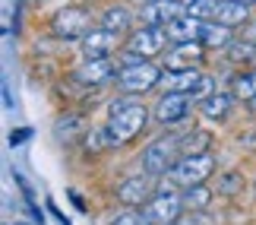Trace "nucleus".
<instances>
[{
  "label": "nucleus",
  "instance_id": "1",
  "mask_svg": "<svg viewBox=\"0 0 256 225\" xmlns=\"http://www.w3.org/2000/svg\"><path fill=\"white\" fill-rule=\"evenodd\" d=\"M146 124H149V111H146L140 102H114V105H111V117H108V133H111L114 146L130 143Z\"/></svg>",
  "mask_w": 256,
  "mask_h": 225
},
{
  "label": "nucleus",
  "instance_id": "2",
  "mask_svg": "<svg viewBox=\"0 0 256 225\" xmlns=\"http://www.w3.org/2000/svg\"><path fill=\"white\" fill-rule=\"evenodd\" d=\"M162 76H164L162 67L149 64L146 57L126 54L124 67L117 70V83H120L124 92H149V89H155V86H162Z\"/></svg>",
  "mask_w": 256,
  "mask_h": 225
},
{
  "label": "nucleus",
  "instance_id": "3",
  "mask_svg": "<svg viewBox=\"0 0 256 225\" xmlns=\"http://www.w3.org/2000/svg\"><path fill=\"white\" fill-rule=\"evenodd\" d=\"M177 152H180V140L177 136H158L142 149V168L146 174H164L171 171L177 162Z\"/></svg>",
  "mask_w": 256,
  "mask_h": 225
},
{
  "label": "nucleus",
  "instance_id": "4",
  "mask_svg": "<svg viewBox=\"0 0 256 225\" xmlns=\"http://www.w3.org/2000/svg\"><path fill=\"white\" fill-rule=\"evenodd\" d=\"M180 212H184V197L168 187L155 190L152 200L142 206V216L149 225H171L174 219H180Z\"/></svg>",
  "mask_w": 256,
  "mask_h": 225
},
{
  "label": "nucleus",
  "instance_id": "5",
  "mask_svg": "<svg viewBox=\"0 0 256 225\" xmlns=\"http://www.w3.org/2000/svg\"><path fill=\"white\" fill-rule=\"evenodd\" d=\"M212 171H215L212 155L202 152V155H184L168 174H171L174 184H180V187H196V184H202Z\"/></svg>",
  "mask_w": 256,
  "mask_h": 225
},
{
  "label": "nucleus",
  "instance_id": "6",
  "mask_svg": "<svg viewBox=\"0 0 256 225\" xmlns=\"http://www.w3.org/2000/svg\"><path fill=\"white\" fill-rule=\"evenodd\" d=\"M171 38H168V29H158V26H142V29H136V32L130 35V42H126V51L136 54V57H155V54H162L164 51V45H168Z\"/></svg>",
  "mask_w": 256,
  "mask_h": 225
},
{
  "label": "nucleus",
  "instance_id": "7",
  "mask_svg": "<svg viewBox=\"0 0 256 225\" xmlns=\"http://www.w3.org/2000/svg\"><path fill=\"white\" fill-rule=\"evenodd\" d=\"M51 29H54L57 38H66V42L80 38V42H82L86 32H88V13L80 10V7H66V10H60V13L54 16Z\"/></svg>",
  "mask_w": 256,
  "mask_h": 225
},
{
  "label": "nucleus",
  "instance_id": "8",
  "mask_svg": "<svg viewBox=\"0 0 256 225\" xmlns=\"http://www.w3.org/2000/svg\"><path fill=\"white\" fill-rule=\"evenodd\" d=\"M202 54H206V45H200V42H174V48L168 51V57H164V67H168L171 73L196 70V67L202 64Z\"/></svg>",
  "mask_w": 256,
  "mask_h": 225
},
{
  "label": "nucleus",
  "instance_id": "9",
  "mask_svg": "<svg viewBox=\"0 0 256 225\" xmlns=\"http://www.w3.org/2000/svg\"><path fill=\"white\" fill-rule=\"evenodd\" d=\"M180 16H186V7L180 0H152V4H146V10H142V23L158 26V29H168Z\"/></svg>",
  "mask_w": 256,
  "mask_h": 225
},
{
  "label": "nucleus",
  "instance_id": "10",
  "mask_svg": "<svg viewBox=\"0 0 256 225\" xmlns=\"http://www.w3.org/2000/svg\"><path fill=\"white\" fill-rule=\"evenodd\" d=\"M190 95L184 92H164L158 105H155V121L158 124H180L186 114H190Z\"/></svg>",
  "mask_w": 256,
  "mask_h": 225
},
{
  "label": "nucleus",
  "instance_id": "11",
  "mask_svg": "<svg viewBox=\"0 0 256 225\" xmlns=\"http://www.w3.org/2000/svg\"><path fill=\"white\" fill-rule=\"evenodd\" d=\"M117 200L124 203V206H142V203L152 200V184L146 174H133V178H126L117 184Z\"/></svg>",
  "mask_w": 256,
  "mask_h": 225
},
{
  "label": "nucleus",
  "instance_id": "12",
  "mask_svg": "<svg viewBox=\"0 0 256 225\" xmlns=\"http://www.w3.org/2000/svg\"><path fill=\"white\" fill-rule=\"evenodd\" d=\"M117 76V67L108 61V57H92V61H86L80 70H76V80L86 83V86H102L108 80H114Z\"/></svg>",
  "mask_w": 256,
  "mask_h": 225
},
{
  "label": "nucleus",
  "instance_id": "13",
  "mask_svg": "<svg viewBox=\"0 0 256 225\" xmlns=\"http://www.w3.org/2000/svg\"><path fill=\"white\" fill-rule=\"evenodd\" d=\"M117 48V32H108V29H92L82 38V54L92 61V57H108Z\"/></svg>",
  "mask_w": 256,
  "mask_h": 225
},
{
  "label": "nucleus",
  "instance_id": "14",
  "mask_svg": "<svg viewBox=\"0 0 256 225\" xmlns=\"http://www.w3.org/2000/svg\"><path fill=\"white\" fill-rule=\"evenodd\" d=\"M247 19H250L247 4H240V0H218V10H215L212 23H218L224 29H234V26H247Z\"/></svg>",
  "mask_w": 256,
  "mask_h": 225
},
{
  "label": "nucleus",
  "instance_id": "15",
  "mask_svg": "<svg viewBox=\"0 0 256 225\" xmlns=\"http://www.w3.org/2000/svg\"><path fill=\"white\" fill-rule=\"evenodd\" d=\"M231 108H234V95L228 92H215L206 102H200V114L209 117V121H224L231 114Z\"/></svg>",
  "mask_w": 256,
  "mask_h": 225
},
{
  "label": "nucleus",
  "instance_id": "16",
  "mask_svg": "<svg viewBox=\"0 0 256 225\" xmlns=\"http://www.w3.org/2000/svg\"><path fill=\"white\" fill-rule=\"evenodd\" d=\"M200 76L202 73H196V70H177V73H164L162 76V89L164 92H184V95H190L193 92V86L200 83Z\"/></svg>",
  "mask_w": 256,
  "mask_h": 225
},
{
  "label": "nucleus",
  "instance_id": "17",
  "mask_svg": "<svg viewBox=\"0 0 256 225\" xmlns=\"http://www.w3.org/2000/svg\"><path fill=\"white\" fill-rule=\"evenodd\" d=\"M209 143H212V133L209 130H190L180 140V152L184 155H202L206 149H209Z\"/></svg>",
  "mask_w": 256,
  "mask_h": 225
},
{
  "label": "nucleus",
  "instance_id": "18",
  "mask_svg": "<svg viewBox=\"0 0 256 225\" xmlns=\"http://www.w3.org/2000/svg\"><path fill=\"white\" fill-rule=\"evenodd\" d=\"M231 89H234V99L253 102V99H256V70H250V73H240V76H234Z\"/></svg>",
  "mask_w": 256,
  "mask_h": 225
},
{
  "label": "nucleus",
  "instance_id": "19",
  "mask_svg": "<svg viewBox=\"0 0 256 225\" xmlns=\"http://www.w3.org/2000/svg\"><path fill=\"white\" fill-rule=\"evenodd\" d=\"M126 26H130V13H126L124 7H108V10H104L102 29H108V32H124Z\"/></svg>",
  "mask_w": 256,
  "mask_h": 225
},
{
  "label": "nucleus",
  "instance_id": "20",
  "mask_svg": "<svg viewBox=\"0 0 256 225\" xmlns=\"http://www.w3.org/2000/svg\"><path fill=\"white\" fill-rule=\"evenodd\" d=\"M180 197H184V206H186V209H202V206H209L212 190H206L202 184H196V187H186Z\"/></svg>",
  "mask_w": 256,
  "mask_h": 225
},
{
  "label": "nucleus",
  "instance_id": "21",
  "mask_svg": "<svg viewBox=\"0 0 256 225\" xmlns=\"http://www.w3.org/2000/svg\"><path fill=\"white\" fill-rule=\"evenodd\" d=\"M228 57L231 61H247V64H256V45L244 42V38H238V42L228 45Z\"/></svg>",
  "mask_w": 256,
  "mask_h": 225
},
{
  "label": "nucleus",
  "instance_id": "22",
  "mask_svg": "<svg viewBox=\"0 0 256 225\" xmlns=\"http://www.w3.org/2000/svg\"><path fill=\"white\" fill-rule=\"evenodd\" d=\"M215 10H218V0H193L186 7V16L193 19H215Z\"/></svg>",
  "mask_w": 256,
  "mask_h": 225
},
{
  "label": "nucleus",
  "instance_id": "23",
  "mask_svg": "<svg viewBox=\"0 0 256 225\" xmlns=\"http://www.w3.org/2000/svg\"><path fill=\"white\" fill-rule=\"evenodd\" d=\"M240 187H244V178H240L238 171H228V174H222V178H218V187H215V190L224 193V197H231V193H238Z\"/></svg>",
  "mask_w": 256,
  "mask_h": 225
},
{
  "label": "nucleus",
  "instance_id": "24",
  "mask_svg": "<svg viewBox=\"0 0 256 225\" xmlns=\"http://www.w3.org/2000/svg\"><path fill=\"white\" fill-rule=\"evenodd\" d=\"M209 95H215V80H212V76H206V73H202V76H200V83L193 86L190 99H193V102H206Z\"/></svg>",
  "mask_w": 256,
  "mask_h": 225
},
{
  "label": "nucleus",
  "instance_id": "25",
  "mask_svg": "<svg viewBox=\"0 0 256 225\" xmlns=\"http://www.w3.org/2000/svg\"><path fill=\"white\" fill-rule=\"evenodd\" d=\"M111 225H149V222H146V216H140V212L124 209V212H120V216H117Z\"/></svg>",
  "mask_w": 256,
  "mask_h": 225
},
{
  "label": "nucleus",
  "instance_id": "26",
  "mask_svg": "<svg viewBox=\"0 0 256 225\" xmlns=\"http://www.w3.org/2000/svg\"><path fill=\"white\" fill-rule=\"evenodd\" d=\"M26 136H32V130H28V127H22V130H13V133H10V143L19 146V143H26Z\"/></svg>",
  "mask_w": 256,
  "mask_h": 225
},
{
  "label": "nucleus",
  "instance_id": "27",
  "mask_svg": "<svg viewBox=\"0 0 256 225\" xmlns=\"http://www.w3.org/2000/svg\"><path fill=\"white\" fill-rule=\"evenodd\" d=\"M244 42H250V45H256V23H250V26H244Z\"/></svg>",
  "mask_w": 256,
  "mask_h": 225
},
{
  "label": "nucleus",
  "instance_id": "28",
  "mask_svg": "<svg viewBox=\"0 0 256 225\" xmlns=\"http://www.w3.org/2000/svg\"><path fill=\"white\" fill-rule=\"evenodd\" d=\"M171 225H196V216H180V219H174Z\"/></svg>",
  "mask_w": 256,
  "mask_h": 225
},
{
  "label": "nucleus",
  "instance_id": "29",
  "mask_svg": "<svg viewBox=\"0 0 256 225\" xmlns=\"http://www.w3.org/2000/svg\"><path fill=\"white\" fill-rule=\"evenodd\" d=\"M247 108H250V114H256V99H253V102H247Z\"/></svg>",
  "mask_w": 256,
  "mask_h": 225
},
{
  "label": "nucleus",
  "instance_id": "30",
  "mask_svg": "<svg viewBox=\"0 0 256 225\" xmlns=\"http://www.w3.org/2000/svg\"><path fill=\"white\" fill-rule=\"evenodd\" d=\"M240 4H247V7H250V4H256V0H240Z\"/></svg>",
  "mask_w": 256,
  "mask_h": 225
},
{
  "label": "nucleus",
  "instance_id": "31",
  "mask_svg": "<svg viewBox=\"0 0 256 225\" xmlns=\"http://www.w3.org/2000/svg\"><path fill=\"white\" fill-rule=\"evenodd\" d=\"M180 4H186V7H190V4H193V0H180Z\"/></svg>",
  "mask_w": 256,
  "mask_h": 225
},
{
  "label": "nucleus",
  "instance_id": "32",
  "mask_svg": "<svg viewBox=\"0 0 256 225\" xmlns=\"http://www.w3.org/2000/svg\"><path fill=\"white\" fill-rule=\"evenodd\" d=\"M142 4H152V0H142Z\"/></svg>",
  "mask_w": 256,
  "mask_h": 225
}]
</instances>
